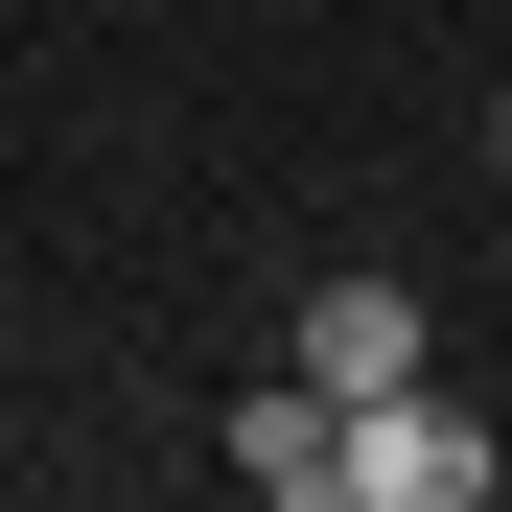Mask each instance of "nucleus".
Segmentation results:
<instances>
[{
  "instance_id": "nucleus-1",
  "label": "nucleus",
  "mask_w": 512,
  "mask_h": 512,
  "mask_svg": "<svg viewBox=\"0 0 512 512\" xmlns=\"http://www.w3.org/2000/svg\"><path fill=\"white\" fill-rule=\"evenodd\" d=\"M489 419L443 396V373H396V396H350V512H489Z\"/></svg>"
},
{
  "instance_id": "nucleus-2",
  "label": "nucleus",
  "mask_w": 512,
  "mask_h": 512,
  "mask_svg": "<svg viewBox=\"0 0 512 512\" xmlns=\"http://www.w3.org/2000/svg\"><path fill=\"white\" fill-rule=\"evenodd\" d=\"M210 443H233V489H280V512H350V396H326V373H256Z\"/></svg>"
},
{
  "instance_id": "nucleus-3",
  "label": "nucleus",
  "mask_w": 512,
  "mask_h": 512,
  "mask_svg": "<svg viewBox=\"0 0 512 512\" xmlns=\"http://www.w3.org/2000/svg\"><path fill=\"white\" fill-rule=\"evenodd\" d=\"M280 373H326V396H396L419 373V280H303V350Z\"/></svg>"
},
{
  "instance_id": "nucleus-4",
  "label": "nucleus",
  "mask_w": 512,
  "mask_h": 512,
  "mask_svg": "<svg viewBox=\"0 0 512 512\" xmlns=\"http://www.w3.org/2000/svg\"><path fill=\"white\" fill-rule=\"evenodd\" d=\"M489 163H512V94H489Z\"/></svg>"
}]
</instances>
